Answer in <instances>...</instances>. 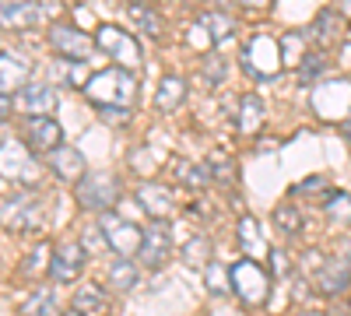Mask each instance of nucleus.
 <instances>
[{"instance_id": "obj_1", "label": "nucleus", "mask_w": 351, "mask_h": 316, "mask_svg": "<svg viewBox=\"0 0 351 316\" xmlns=\"http://www.w3.org/2000/svg\"><path fill=\"white\" fill-rule=\"evenodd\" d=\"M134 95H137V81H134V74L127 67H106V71H99L92 81L84 84V99L95 102L99 109L102 106H123V109H130Z\"/></svg>"}, {"instance_id": "obj_2", "label": "nucleus", "mask_w": 351, "mask_h": 316, "mask_svg": "<svg viewBox=\"0 0 351 316\" xmlns=\"http://www.w3.org/2000/svg\"><path fill=\"white\" fill-rule=\"evenodd\" d=\"M99 225H102V236H106L109 250L120 256V260H130V256L141 253V243H144V228L141 225H134V221H127L120 215H109V211L99 218Z\"/></svg>"}, {"instance_id": "obj_3", "label": "nucleus", "mask_w": 351, "mask_h": 316, "mask_svg": "<svg viewBox=\"0 0 351 316\" xmlns=\"http://www.w3.org/2000/svg\"><path fill=\"white\" fill-rule=\"evenodd\" d=\"M120 200V183L112 172H84V180L77 183V204L88 211H109Z\"/></svg>"}, {"instance_id": "obj_4", "label": "nucleus", "mask_w": 351, "mask_h": 316, "mask_svg": "<svg viewBox=\"0 0 351 316\" xmlns=\"http://www.w3.org/2000/svg\"><path fill=\"white\" fill-rule=\"evenodd\" d=\"M232 292L250 306H263L267 302V292H271V278L256 260H239L232 267Z\"/></svg>"}, {"instance_id": "obj_5", "label": "nucleus", "mask_w": 351, "mask_h": 316, "mask_svg": "<svg viewBox=\"0 0 351 316\" xmlns=\"http://www.w3.org/2000/svg\"><path fill=\"white\" fill-rule=\"evenodd\" d=\"M243 67H246V74L253 81H271V74L281 71V49H278V42L267 39V36H256L246 46V53H243Z\"/></svg>"}, {"instance_id": "obj_6", "label": "nucleus", "mask_w": 351, "mask_h": 316, "mask_svg": "<svg viewBox=\"0 0 351 316\" xmlns=\"http://www.w3.org/2000/svg\"><path fill=\"white\" fill-rule=\"evenodd\" d=\"M95 42L116 60V67H141L144 64V56H141V46L134 42V36H127L123 28H116V25H102L99 32H95Z\"/></svg>"}, {"instance_id": "obj_7", "label": "nucleus", "mask_w": 351, "mask_h": 316, "mask_svg": "<svg viewBox=\"0 0 351 316\" xmlns=\"http://www.w3.org/2000/svg\"><path fill=\"white\" fill-rule=\"evenodd\" d=\"M49 42H53V49L60 53L64 60H74V64H84L88 56H92V49H95L92 36L81 32V28H74V25H53L49 28Z\"/></svg>"}, {"instance_id": "obj_8", "label": "nucleus", "mask_w": 351, "mask_h": 316, "mask_svg": "<svg viewBox=\"0 0 351 316\" xmlns=\"http://www.w3.org/2000/svg\"><path fill=\"white\" fill-rule=\"evenodd\" d=\"M172 250V228L165 221H152L144 228V243H141V264L144 267H162L169 260Z\"/></svg>"}, {"instance_id": "obj_9", "label": "nucleus", "mask_w": 351, "mask_h": 316, "mask_svg": "<svg viewBox=\"0 0 351 316\" xmlns=\"http://www.w3.org/2000/svg\"><path fill=\"white\" fill-rule=\"evenodd\" d=\"M60 123L49 120V117H28L25 120V145L32 151H43V155H53L56 148H60Z\"/></svg>"}, {"instance_id": "obj_10", "label": "nucleus", "mask_w": 351, "mask_h": 316, "mask_svg": "<svg viewBox=\"0 0 351 316\" xmlns=\"http://www.w3.org/2000/svg\"><path fill=\"white\" fill-rule=\"evenodd\" d=\"M14 106L25 117H49V109H56V88L53 84H43V81H28L14 95Z\"/></svg>"}, {"instance_id": "obj_11", "label": "nucleus", "mask_w": 351, "mask_h": 316, "mask_svg": "<svg viewBox=\"0 0 351 316\" xmlns=\"http://www.w3.org/2000/svg\"><path fill=\"white\" fill-rule=\"evenodd\" d=\"M81 267H84V250L74 246V243L56 246L53 256H49V278H53L56 284H71V281H77Z\"/></svg>"}, {"instance_id": "obj_12", "label": "nucleus", "mask_w": 351, "mask_h": 316, "mask_svg": "<svg viewBox=\"0 0 351 316\" xmlns=\"http://www.w3.org/2000/svg\"><path fill=\"white\" fill-rule=\"evenodd\" d=\"M28 74H32V64L18 53H0V95H18L25 84H28Z\"/></svg>"}, {"instance_id": "obj_13", "label": "nucleus", "mask_w": 351, "mask_h": 316, "mask_svg": "<svg viewBox=\"0 0 351 316\" xmlns=\"http://www.w3.org/2000/svg\"><path fill=\"white\" fill-rule=\"evenodd\" d=\"M43 4L39 0H0V25L8 28H25L43 21Z\"/></svg>"}, {"instance_id": "obj_14", "label": "nucleus", "mask_w": 351, "mask_h": 316, "mask_svg": "<svg viewBox=\"0 0 351 316\" xmlns=\"http://www.w3.org/2000/svg\"><path fill=\"white\" fill-rule=\"evenodd\" d=\"M348 284H351V260L348 256H334V260H327L316 271V289L324 295H341Z\"/></svg>"}, {"instance_id": "obj_15", "label": "nucleus", "mask_w": 351, "mask_h": 316, "mask_svg": "<svg viewBox=\"0 0 351 316\" xmlns=\"http://www.w3.org/2000/svg\"><path fill=\"white\" fill-rule=\"evenodd\" d=\"M49 169H53L60 180H67V183H81V180H84V155H81L77 148L60 145V148L49 155Z\"/></svg>"}, {"instance_id": "obj_16", "label": "nucleus", "mask_w": 351, "mask_h": 316, "mask_svg": "<svg viewBox=\"0 0 351 316\" xmlns=\"http://www.w3.org/2000/svg\"><path fill=\"white\" fill-rule=\"evenodd\" d=\"M25 165H28V145L18 137L4 141L0 145V176H8V180H21L25 176Z\"/></svg>"}, {"instance_id": "obj_17", "label": "nucleus", "mask_w": 351, "mask_h": 316, "mask_svg": "<svg viewBox=\"0 0 351 316\" xmlns=\"http://www.w3.org/2000/svg\"><path fill=\"white\" fill-rule=\"evenodd\" d=\"M0 221L8 228H25V225H36L39 221V204L32 197H18V200H8L0 208Z\"/></svg>"}, {"instance_id": "obj_18", "label": "nucleus", "mask_w": 351, "mask_h": 316, "mask_svg": "<svg viewBox=\"0 0 351 316\" xmlns=\"http://www.w3.org/2000/svg\"><path fill=\"white\" fill-rule=\"evenodd\" d=\"M137 204L158 221V218H165V215L172 211V193H169L165 186H158V183H144V186L137 190Z\"/></svg>"}, {"instance_id": "obj_19", "label": "nucleus", "mask_w": 351, "mask_h": 316, "mask_svg": "<svg viewBox=\"0 0 351 316\" xmlns=\"http://www.w3.org/2000/svg\"><path fill=\"white\" fill-rule=\"evenodd\" d=\"M74 313H81V316H106L109 313V299H106V292L99 289V284H81V289L74 292Z\"/></svg>"}, {"instance_id": "obj_20", "label": "nucleus", "mask_w": 351, "mask_h": 316, "mask_svg": "<svg viewBox=\"0 0 351 316\" xmlns=\"http://www.w3.org/2000/svg\"><path fill=\"white\" fill-rule=\"evenodd\" d=\"M183 99H186V84H183V77H176V74L162 77L158 92H155V109L169 112V109H176V106H180Z\"/></svg>"}, {"instance_id": "obj_21", "label": "nucleus", "mask_w": 351, "mask_h": 316, "mask_svg": "<svg viewBox=\"0 0 351 316\" xmlns=\"http://www.w3.org/2000/svg\"><path fill=\"white\" fill-rule=\"evenodd\" d=\"M21 316H60V302H56V292L53 289H39L25 299L21 306Z\"/></svg>"}, {"instance_id": "obj_22", "label": "nucleus", "mask_w": 351, "mask_h": 316, "mask_svg": "<svg viewBox=\"0 0 351 316\" xmlns=\"http://www.w3.org/2000/svg\"><path fill=\"white\" fill-rule=\"evenodd\" d=\"M260 123H263V102L256 95H243L239 99V130L246 137H253L260 130Z\"/></svg>"}, {"instance_id": "obj_23", "label": "nucleus", "mask_w": 351, "mask_h": 316, "mask_svg": "<svg viewBox=\"0 0 351 316\" xmlns=\"http://www.w3.org/2000/svg\"><path fill=\"white\" fill-rule=\"evenodd\" d=\"M278 49H281V67H299V64H302V56L309 53L302 32H285L281 42H278Z\"/></svg>"}, {"instance_id": "obj_24", "label": "nucleus", "mask_w": 351, "mask_h": 316, "mask_svg": "<svg viewBox=\"0 0 351 316\" xmlns=\"http://www.w3.org/2000/svg\"><path fill=\"white\" fill-rule=\"evenodd\" d=\"M313 39H316L319 46L337 42V39H341V14H334V11H319V14H316V25H313Z\"/></svg>"}, {"instance_id": "obj_25", "label": "nucleus", "mask_w": 351, "mask_h": 316, "mask_svg": "<svg viewBox=\"0 0 351 316\" xmlns=\"http://www.w3.org/2000/svg\"><path fill=\"white\" fill-rule=\"evenodd\" d=\"M130 18L141 25V32H144V36H152V39L162 36V14L152 11L148 4H137V0H134V4H130Z\"/></svg>"}, {"instance_id": "obj_26", "label": "nucleus", "mask_w": 351, "mask_h": 316, "mask_svg": "<svg viewBox=\"0 0 351 316\" xmlns=\"http://www.w3.org/2000/svg\"><path fill=\"white\" fill-rule=\"evenodd\" d=\"M208 172H211V180L228 183V186H236V180H239V169H236V162H232L228 155H221V151H215V155H211Z\"/></svg>"}, {"instance_id": "obj_27", "label": "nucleus", "mask_w": 351, "mask_h": 316, "mask_svg": "<svg viewBox=\"0 0 351 316\" xmlns=\"http://www.w3.org/2000/svg\"><path fill=\"white\" fill-rule=\"evenodd\" d=\"M134 281H137V267H134L130 260H116V264L109 267V289H112V292L134 289Z\"/></svg>"}, {"instance_id": "obj_28", "label": "nucleus", "mask_w": 351, "mask_h": 316, "mask_svg": "<svg viewBox=\"0 0 351 316\" xmlns=\"http://www.w3.org/2000/svg\"><path fill=\"white\" fill-rule=\"evenodd\" d=\"M327 218L330 221H337V225H351V193H344V190H337V193H330V200H327Z\"/></svg>"}, {"instance_id": "obj_29", "label": "nucleus", "mask_w": 351, "mask_h": 316, "mask_svg": "<svg viewBox=\"0 0 351 316\" xmlns=\"http://www.w3.org/2000/svg\"><path fill=\"white\" fill-rule=\"evenodd\" d=\"M274 225L281 228L285 236H299L302 232V215L291 208V204H278L274 208Z\"/></svg>"}, {"instance_id": "obj_30", "label": "nucleus", "mask_w": 351, "mask_h": 316, "mask_svg": "<svg viewBox=\"0 0 351 316\" xmlns=\"http://www.w3.org/2000/svg\"><path fill=\"white\" fill-rule=\"evenodd\" d=\"M183 264H190V267H208V264H211V246H208V239H204V236L190 239L186 250H183Z\"/></svg>"}, {"instance_id": "obj_31", "label": "nucleus", "mask_w": 351, "mask_h": 316, "mask_svg": "<svg viewBox=\"0 0 351 316\" xmlns=\"http://www.w3.org/2000/svg\"><path fill=\"white\" fill-rule=\"evenodd\" d=\"M204 274H208V281H204L208 292H215V295H228L232 292V271H225L221 264H208Z\"/></svg>"}, {"instance_id": "obj_32", "label": "nucleus", "mask_w": 351, "mask_h": 316, "mask_svg": "<svg viewBox=\"0 0 351 316\" xmlns=\"http://www.w3.org/2000/svg\"><path fill=\"white\" fill-rule=\"evenodd\" d=\"M239 243H243L246 253H260V250H263V236H260L256 218H243V221H239Z\"/></svg>"}, {"instance_id": "obj_33", "label": "nucleus", "mask_w": 351, "mask_h": 316, "mask_svg": "<svg viewBox=\"0 0 351 316\" xmlns=\"http://www.w3.org/2000/svg\"><path fill=\"white\" fill-rule=\"evenodd\" d=\"M324 67H327V56L319 53V49H313V53H306V56H302L299 74H302V81L309 84V81H316L319 74H324Z\"/></svg>"}, {"instance_id": "obj_34", "label": "nucleus", "mask_w": 351, "mask_h": 316, "mask_svg": "<svg viewBox=\"0 0 351 316\" xmlns=\"http://www.w3.org/2000/svg\"><path fill=\"white\" fill-rule=\"evenodd\" d=\"M176 172H180V180H183L186 186H204V183L211 180L208 165H190V162H180V165H176Z\"/></svg>"}, {"instance_id": "obj_35", "label": "nucleus", "mask_w": 351, "mask_h": 316, "mask_svg": "<svg viewBox=\"0 0 351 316\" xmlns=\"http://www.w3.org/2000/svg\"><path fill=\"white\" fill-rule=\"evenodd\" d=\"M99 117H102L106 123H112V127H123V123L134 117V109H123V106H102V109H99Z\"/></svg>"}, {"instance_id": "obj_36", "label": "nucleus", "mask_w": 351, "mask_h": 316, "mask_svg": "<svg viewBox=\"0 0 351 316\" xmlns=\"http://www.w3.org/2000/svg\"><path fill=\"white\" fill-rule=\"evenodd\" d=\"M190 42H193V46H197L200 53H204V49H211V46H215V36H211V28L204 25V21H200V25H193V28H190Z\"/></svg>"}, {"instance_id": "obj_37", "label": "nucleus", "mask_w": 351, "mask_h": 316, "mask_svg": "<svg viewBox=\"0 0 351 316\" xmlns=\"http://www.w3.org/2000/svg\"><path fill=\"white\" fill-rule=\"evenodd\" d=\"M81 243H84V250H102V246H109V243H106V236H102V225H99V221H95V225L81 236Z\"/></svg>"}, {"instance_id": "obj_38", "label": "nucleus", "mask_w": 351, "mask_h": 316, "mask_svg": "<svg viewBox=\"0 0 351 316\" xmlns=\"http://www.w3.org/2000/svg\"><path fill=\"white\" fill-rule=\"evenodd\" d=\"M204 74L211 77V84H218V81H225V64H221V60H208V67H204Z\"/></svg>"}, {"instance_id": "obj_39", "label": "nucleus", "mask_w": 351, "mask_h": 316, "mask_svg": "<svg viewBox=\"0 0 351 316\" xmlns=\"http://www.w3.org/2000/svg\"><path fill=\"white\" fill-rule=\"evenodd\" d=\"M324 186H327V180H324V176H313V180L299 183V186H295V193H306V190H324Z\"/></svg>"}, {"instance_id": "obj_40", "label": "nucleus", "mask_w": 351, "mask_h": 316, "mask_svg": "<svg viewBox=\"0 0 351 316\" xmlns=\"http://www.w3.org/2000/svg\"><path fill=\"white\" fill-rule=\"evenodd\" d=\"M271 267H274V271H281V274L288 271V256H285L281 250H271Z\"/></svg>"}, {"instance_id": "obj_41", "label": "nucleus", "mask_w": 351, "mask_h": 316, "mask_svg": "<svg viewBox=\"0 0 351 316\" xmlns=\"http://www.w3.org/2000/svg\"><path fill=\"white\" fill-rule=\"evenodd\" d=\"M8 112H11V99H8V95H0V120H4Z\"/></svg>"}, {"instance_id": "obj_42", "label": "nucleus", "mask_w": 351, "mask_h": 316, "mask_svg": "<svg viewBox=\"0 0 351 316\" xmlns=\"http://www.w3.org/2000/svg\"><path fill=\"white\" fill-rule=\"evenodd\" d=\"M341 134H344V137H348V141H351V117H348V120H344V123H341Z\"/></svg>"}, {"instance_id": "obj_43", "label": "nucleus", "mask_w": 351, "mask_h": 316, "mask_svg": "<svg viewBox=\"0 0 351 316\" xmlns=\"http://www.w3.org/2000/svg\"><path fill=\"white\" fill-rule=\"evenodd\" d=\"M246 4H267V0H246Z\"/></svg>"}, {"instance_id": "obj_44", "label": "nucleus", "mask_w": 351, "mask_h": 316, "mask_svg": "<svg viewBox=\"0 0 351 316\" xmlns=\"http://www.w3.org/2000/svg\"><path fill=\"white\" fill-rule=\"evenodd\" d=\"M302 316H324V313H302Z\"/></svg>"}, {"instance_id": "obj_45", "label": "nucleus", "mask_w": 351, "mask_h": 316, "mask_svg": "<svg viewBox=\"0 0 351 316\" xmlns=\"http://www.w3.org/2000/svg\"><path fill=\"white\" fill-rule=\"evenodd\" d=\"M64 316H81V313H74V309H71V313H64Z\"/></svg>"}, {"instance_id": "obj_46", "label": "nucleus", "mask_w": 351, "mask_h": 316, "mask_svg": "<svg viewBox=\"0 0 351 316\" xmlns=\"http://www.w3.org/2000/svg\"><path fill=\"white\" fill-rule=\"evenodd\" d=\"M141 4H144V0H141Z\"/></svg>"}]
</instances>
